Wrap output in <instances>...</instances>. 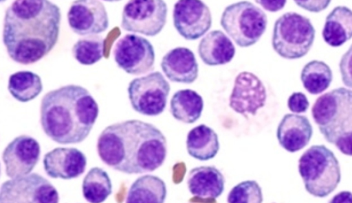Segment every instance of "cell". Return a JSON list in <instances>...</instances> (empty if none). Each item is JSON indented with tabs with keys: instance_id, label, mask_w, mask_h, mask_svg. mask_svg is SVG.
Instances as JSON below:
<instances>
[{
	"instance_id": "6da1fadb",
	"label": "cell",
	"mask_w": 352,
	"mask_h": 203,
	"mask_svg": "<svg viewBox=\"0 0 352 203\" xmlns=\"http://www.w3.org/2000/svg\"><path fill=\"white\" fill-rule=\"evenodd\" d=\"M61 12L50 0H14L6 9L3 42L9 57L22 64L35 63L56 45Z\"/></svg>"
},
{
	"instance_id": "7a4b0ae2",
	"label": "cell",
	"mask_w": 352,
	"mask_h": 203,
	"mask_svg": "<svg viewBox=\"0 0 352 203\" xmlns=\"http://www.w3.org/2000/svg\"><path fill=\"white\" fill-rule=\"evenodd\" d=\"M97 152L102 161L116 171L143 174L164 163L167 142L154 125L131 119L105 128L98 138Z\"/></svg>"
},
{
	"instance_id": "3957f363",
	"label": "cell",
	"mask_w": 352,
	"mask_h": 203,
	"mask_svg": "<svg viewBox=\"0 0 352 203\" xmlns=\"http://www.w3.org/2000/svg\"><path fill=\"white\" fill-rule=\"evenodd\" d=\"M98 113V105L88 90L69 84L43 97L40 121L43 132L52 141L74 144L88 136Z\"/></svg>"
},
{
	"instance_id": "277c9868",
	"label": "cell",
	"mask_w": 352,
	"mask_h": 203,
	"mask_svg": "<svg viewBox=\"0 0 352 203\" xmlns=\"http://www.w3.org/2000/svg\"><path fill=\"white\" fill-rule=\"evenodd\" d=\"M312 117L324 139L352 156V90L339 87L318 97Z\"/></svg>"
},
{
	"instance_id": "5b68a950",
	"label": "cell",
	"mask_w": 352,
	"mask_h": 203,
	"mask_svg": "<svg viewBox=\"0 0 352 203\" xmlns=\"http://www.w3.org/2000/svg\"><path fill=\"white\" fill-rule=\"evenodd\" d=\"M298 171L306 191L318 198L331 193L341 180L339 162L324 145H312L301 155Z\"/></svg>"
},
{
	"instance_id": "8992f818",
	"label": "cell",
	"mask_w": 352,
	"mask_h": 203,
	"mask_svg": "<svg viewBox=\"0 0 352 203\" xmlns=\"http://www.w3.org/2000/svg\"><path fill=\"white\" fill-rule=\"evenodd\" d=\"M316 29L311 20L295 12H288L278 18L274 25L272 45L285 59H298L311 49Z\"/></svg>"
},
{
	"instance_id": "52a82bcc",
	"label": "cell",
	"mask_w": 352,
	"mask_h": 203,
	"mask_svg": "<svg viewBox=\"0 0 352 203\" xmlns=\"http://www.w3.org/2000/svg\"><path fill=\"white\" fill-rule=\"evenodd\" d=\"M220 24L238 46L248 47L256 43L265 33L267 17L252 2L241 1L226 7Z\"/></svg>"
},
{
	"instance_id": "ba28073f",
	"label": "cell",
	"mask_w": 352,
	"mask_h": 203,
	"mask_svg": "<svg viewBox=\"0 0 352 203\" xmlns=\"http://www.w3.org/2000/svg\"><path fill=\"white\" fill-rule=\"evenodd\" d=\"M167 11L164 0H129L122 10L120 25L127 32L154 36L166 25Z\"/></svg>"
},
{
	"instance_id": "9c48e42d",
	"label": "cell",
	"mask_w": 352,
	"mask_h": 203,
	"mask_svg": "<svg viewBox=\"0 0 352 203\" xmlns=\"http://www.w3.org/2000/svg\"><path fill=\"white\" fill-rule=\"evenodd\" d=\"M170 90L169 83L159 71L132 80L127 89L133 108L147 116H157L164 111Z\"/></svg>"
},
{
	"instance_id": "30bf717a",
	"label": "cell",
	"mask_w": 352,
	"mask_h": 203,
	"mask_svg": "<svg viewBox=\"0 0 352 203\" xmlns=\"http://www.w3.org/2000/svg\"><path fill=\"white\" fill-rule=\"evenodd\" d=\"M57 190L52 184L36 173L11 178L1 187L0 202L56 203Z\"/></svg>"
},
{
	"instance_id": "8fae6325",
	"label": "cell",
	"mask_w": 352,
	"mask_h": 203,
	"mask_svg": "<svg viewBox=\"0 0 352 203\" xmlns=\"http://www.w3.org/2000/svg\"><path fill=\"white\" fill-rule=\"evenodd\" d=\"M113 54L118 66L129 74H144L154 68V48L149 40L139 35L128 34L119 38Z\"/></svg>"
},
{
	"instance_id": "7c38bea8",
	"label": "cell",
	"mask_w": 352,
	"mask_h": 203,
	"mask_svg": "<svg viewBox=\"0 0 352 203\" xmlns=\"http://www.w3.org/2000/svg\"><path fill=\"white\" fill-rule=\"evenodd\" d=\"M173 25L186 40H194L204 36L212 25V14L201 0H177L173 11Z\"/></svg>"
},
{
	"instance_id": "4fadbf2b",
	"label": "cell",
	"mask_w": 352,
	"mask_h": 203,
	"mask_svg": "<svg viewBox=\"0 0 352 203\" xmlns=\"http://www.w3.org/2000/svg\"><path fill=\"white\" fill-rule=\"evenodd\" d=\"M267 92L263 82L249 71L239 73L229 98V106L236 112L246 117L255 115L265 106Z\"/></svg>"
},
{
	"instance_id": "5bb4252c",
	"label": "cell",
	"mask_w": 352,
	"mask_h": 203,
	"mask_svg": "<svg viewBox=\"0 0 352 203\" xmlns=\"http://www.w3.org/2000/svg\"><path fill=\"white\" fill-rule=\"evenodd\" d=\"M67 21L80 36L96 35L109 27L107 10L100 0H74L67 12Z\"/></svg>"
},
{
	"instance_id": "9a60e30c",
	"label": "cell",
	"mask_w": 352,
	"mask_h": 203,
	"mask_svg": "<svg viewBox=\"0 0 352 203\" xmlns=\"http://www.w3.org/2000/svg\"><path fill=\"white\" fill-rule=\"evenodd\" d=\"M41 155L38 142L28 135L15 137L4 149L2 159L8 177L15 178L30 174Z\"/></svg>"
},
{
	"instance_id": "2e32d148",
	"label": "cell",
	"mask_w": 352,
	"mask_h": 203,
	"mask_svg": "<svg viewBox=\"0 0 352 203\" xmlns=\"http://www.w3.org/2000/svg\"><path fill=\"white\" fill-rule=\"evenodd\" d=\"M46 174L52 178L69 180L82 174L87 158L75 147H56L47 152L43 160Z\"/></svg>"
},
{
	"instance_id": "e0dca14e",
	"label": "cell",
	"mask_w": 352,
	"mask_h": 203,
	"mask_svg": "<svg viewBox=\"0 0 352 203\" xmlns=\"http://www.w3.org/2000/svg\"><path fill=\"white\" fill-rule=\"evenodd\" d=\"M160 66L172 82L191 84L198 77L199 67L195 56L187 47H177L168 51L163 56Z\"/></svg>"
},
{
	"instance_id": "ac0fdd59",
	"label": "cell",
	"mask_w": 352,
	"mask_h": 203,
	"mask_svg": "<svg viewBox=\"0 0 352 203\" xmlns=\"http://www.w3.org/2000/svg\"><path fill=\"white\" fill-rule=\"evenodd\" d=\"M312 134L311 124L305 116L291 113L283 116L276 130L279 144L289 152L304 148L310 141Z\"/></svg>"
},
{
	"instance_id": "d6986e66",
	"label": "cell",
	"mask_w": 352,
	"mask_h": 203,
	"mask_svg": "<svg viewBox=\"0 0 352 203\" xmlns=\"http://www.w3.org/2000/svg\"><path fill=\"white\" fill-rule=\"evenodd\" d=\"M187 185L192 195L201 199H216L224 191L225 178L212 166H200L190 170Z\"/></svg>"
},
{
	"instance_id": "ffe728a7",
	"label": "cell",
	"mask_w": 352,
	"mask_h": 203,
	"mask_svg": "<svg viewBox=\"0 0 352 203\" xmlns=\"http://www.w3.org/2000/svg\"><path fill=\"white\" fill-rule=\"evenodd\" d=\"M197 51L201 60L209 66L230 62L236 52L232 40L219 29L206 34L200 40Z\"/></svg>"
},
{
	"instance_id": "44dd1931",
	"label": "cell",
	"mask_w": 352,
	"mask_h": 203,
	"mask_svg": "<svg viewBox=\"0 0 352 203\" xmlns=\"http://www.w3.org/2000/svg\"><path fill=\"white\" fill-rule=\"evenodd\" d=\"M322 36L333 47L349 40L352 38V10L344 5L335 7L326 17Z\"/></svg>"
},
{
	"instance_id": "7402d4cb",
	"label": "cell",
	"mask_w": 352,
	"mask_h": 203,
	"mask_svg": "<svg viewBox=\"0 0 352 203\" xmlns=\"http://www.w3.org/2000/svg\"><path fill=\"white\" fill-rule=\"evenodd\" d=\"M186 149L190 156L199 160L214 158L219 152L218 135L205 124L192 128L187 134Z\"/></svg>"
},
{
	"instance_id": "603a6c76",
	"label": "cell",
	"mask_w": 352,
	"mask_h": 203,
	"mask_svg": "<svg viewBox=\"0 0 352 203\" xmlns=\"http://www.w3.org/2000/svg\"><path fill=\"white\" fill-rule=\"evenodd\" d=\"M203 109L202 97L191 89L177 91L170 102V110L173 117L185 123H193L197 121Z\"/></svg>"
},
{
	"instance_id": "cb8c5ba5",
	"label": "cell",
	"mask_w": 352,
	"mask_h": 203,
	"mask_svg": "<svg viewBox=\"0 0 352 203\" xmlns=\"http://www.w3.org/2000/svg\"><path fill=\"white\" fill-rule=\"evenodd\" d=\"M166 197V187L160 178L144 175L131 184L126 198V202L162 203Z\"/></svg>"
},
{
	"instance_id": "d4e9b609",
	"label": "cell",
	"mask_w": 352,
	"mask_h": 203,
	"mask_svg": "<svg viewBox=\"0 0 352 203\" xmlns=\"http://www.w3.org/2000/svg\"><path fill=\"white\" fill-rule=\"evenodd\" d=\"M8 88L14 99L28 102L41 93L43 84L38 74L30 71H20L10 75Z\"/></svg>"
},
{
	"instance_id": "484cf974",
	"label": "cell",
	"mask_w": 352,
	"mask_h": 203,
	"mask_svg": "<svg viewBox=\"0 0 352 203\" xmlns=\"http://www.w3.org/2000/svg\"><path fill=\"white\" fill-rule=\"evenodd\" d=\"M300 80L307 91L318 95L329 88L333 80V73L324 62L313 60L302 69Z\"/></svg>"
},
{
	"instance_id": "4316f807",
	"label": "cell",
	"mask_w": 352,
	"mask_h": 203,
	"mask_svg": "<svg viewBox=\"0 0 352 203\" xmlns=\"http://www.w3.org/2000/svg\"><path fill=\"white\" fill-rule=\"evenodd\" d=\"M82 190L87 201L104 202L112 192L111 181L107 171L98 167L91 168L83 179Z\"/></svg>"
},
{
	"instance_id": "83f0119b",
	"label": "cell",
	"mask_w": 352,
	"mask_h": 203,
	"mask_svg": "<svg viewBox=\"0 0 352 203\" xmlns=\"http://www.w3.org/2000/svg\"><path fill=\"white\" fill-rule=\"evenodd\" d=\"M104 39L102 36L89 35L78 39L73 45L72 52L79 63L91 65L102 59Z\"/></svg>"
},
{
	"instance_id": "f1b7e54d",
	"label": "cell",
	"mask_w": 352,
	"mask_h": 203,
	"mask_svg": "<svg viewBox=\"0 0 352 203\" xmlns=\"http://www.w3.org/2000/svg\"><path fill=\"white\" fill-rule=\"evenodd\" d=\"M230 203H261L262 189L255 180H245L235 185L228 195Z\"/></svg>"
},
{
	"instance_id": "f546056e",
	"label": "cell",
	"mask_w": 352,
	"mask_h": 203,
	"mask_svg": "<svg viewBox=\"0 0 352 203\" xmlns=\"http://www.w3.org/2000/svg\"><path fill=\"white\" fill-rule=\"evenodd\" d=\"M339 69L343 84L352 89V44L341 57Z\"/></svg>"
},
{
	"instance_id": "4dcf8cb0",
	"label": "cell",
	"mask_w": 352,
	"mask_h": 203,
	"mask_svg": "<svg viewBox=\"0 0 352 203\" xmlns=\"http://www.w3.org/2000/svg\"><path fill=\"white\" fill-rule=\"evenodd\" d=\"M309 106L307 96L302 92L293 93L287 99V106L294 113L305 112Z\"/></svg>"
},
{
	"instance_id": "1f68e13d",
	"label": "cell",
	"mask_w": 352,
	"mask_h": 203,
	"mask_svg": "<svg viewBox=\"0 0 352 203\" xmlns=\"http://www.w3.org/2000/svg\"><path fill=\"white\" fill-rule=\"evenodd\" d=\"M301 8L310 12L318 13L327 9L331 0H294Z\"/></svg>"
},
{
	"instance_id": "d6a6232c",
	"label": "cell",
	"mask_w": 352,
	"mask_h": 203,
	"mask_svg": "<svg viewBox=\"0 0 352 203\" xmlns=\"http://www.w3.org/2000/svg\"><path fill=\"white\" fill-rule=\"evenodd\" d=\"M254 1L270 12L281 10L287 3V0H254Z\"/></svg>"
},
{
	"instance_id": "836d02e7",
	"label": "cell",
	"mask_w": 352,
	"mask_h": 203,
	"mask_svg": "<svg viewBox=\"0 0 352 203\" xmlns=\"http://www.w3.org/2000/svg\"><path fill=\"white\" fill-rule=\"evenodd\" d=\"M331 202H352V193L350 191H341L335 195L329 200Z\"/></svg>"
},
{
	"instance_id": "e575fe53",
	"label": "cell",
	"mask_w": 352,
	"mask_h": 203,
	"mask_svg": "<svg viewBox=\"0 0 352 203\" xmlns=\"http://www.w3.org/2000/svg\"><path fill=\"white\" fill-rule=\"evenodd\" d=\"M104 1H107V2H116V1H120L121 0H103Z\"/></svg>"
},
{
	"instance_id": "d590c367",
	"label": "cell",
	"mask_w": 352,
	"mask_h": 203,
	"mask_svg": "<svg viewBox=\"0 0 352 203\" xmlns=\"http://www.w3.org/2000/svg\"><path fill=\"white\" fill-rule=\"evenodd\" d=\"M6 1H7V0H1V2L3 3V2Z\"/></svg>"
}]
</instances>
